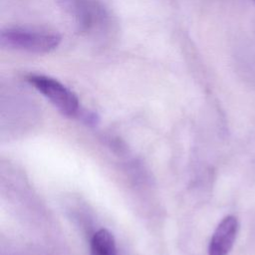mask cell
Listing matches in <instances>:
<instances>
[{"mask_svg": "<svg viewBox=\"0 0 255 255\" xmlns=\"http://www.w3.org/2000/svg\"><path fill=\"white\" fill-rule=\"evenodd\" d=\"M62 42V36L49 29L14 26L2 29L0 45L2 48L30 54H47Z\"/></svg>", "mask_w": 255, "mask_h": 255, "instance_id": "cell-1", "label": "cell"}, {"mask_svg": "<svg viewBox=\"0 0 255 255\" xmlns=\"http://www.w3.org/2000/svg\"><path fill=\"white\" fill-rule=\"evenodd\" d=\"M25 79L62 115L70 118L79 117L82 111L79 98L59 80L42 74H28Z\"/></svg>", "mask_w": 255, "mask_h": 255, "instance_id": "cell-2", "label": "cell"}, {"mask_svg": "<svg viewBox=\"0 0 255 255\" xmlns=\"http://www.w3.org/2000/svg\"><path fill=\"white\" fill-rule=\"evenodd\" d=\"M91 251L93 255H118L113 234L105 228L96 231L91 239Z\"/></svg>", "mask_w": 255, "mask_h": 255, "instance_id": "cell-5", "label": "cell"}, {"mask_svg": "<svg viewBox=\"0 0 255 255\" xmlns=\"http://www.w3.org/2000/svg\"><path fill=\"white\" fill-rule=\"evenodd\" d=\"M237 231V218L232 215L224 217L211 236L208 255H227L234 244Z\"/></svg>", "mask_w": 255, "mask_h": 255, "instance_id": "cell-4", "label": "cell"}, {"mask_svg": "<svg viewBox=\"0 0 255 255\" xmlns=\"http://www.w3.org/2000/svg\"><path fill=\"white\" fill-rule=\"evenodd\" d=\"M64 8L74 17L80 31L95 33L109 22L106 8L97 0H60Z\"/></svg>", "mask_w": 255, "mask_h": 255, "instance_id": "cell-3", "label": "cell"}]
</instances>
